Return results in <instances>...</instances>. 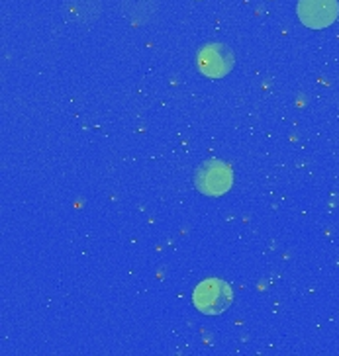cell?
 <instances>
[{
	"label": "cell",
	"mask_w": 339,
	"mask_h": 356,
	"mask_svg": "<svg viewBox=\"0 0 339 356\" xmlns=\"http://www.w3.org/2000/svg\"><path fill=\"white\" fill-rule=\"evenodd\" d=\"M233 184V170L220 159H208L194 172V186L204 196H222Z\"/></svg>",
	"instance_id": "obj_2"
},
{
	"label": "cell",
	"mask_w": 339,
	"mask_h": 356,
	"mask_svg": "<svg viewBox=\"0 0 339 356\" xmlns=\"http://www.w3.org/2000/svg\"><path fill=\"white\" fill-rule=\"evenodd\" d=\"M233 51L223 43H206L196 53V67L206 79H223L233 69Z\"/></svg>",
	"instance_id": "obj_3"
},
{
	"label": "cell",
	"mask_w": 339,
	"mask_h": 356,
	"mask_svg": "<svg viewBox=\"0 0 339 356\" xmlns=\"http://www.w3.org/2000/svg\"><path fill=\"white\" fill-rule=\"evenodd\" d=\"M298 18L312 30H324L338 20V0H298Z\"/></svg>",
	"instance_id": "obj_4"
},
{
	"label": "cell",
	"mask_w": 339,
	"mask_h": 356,
	"mask_svg": "<svg viewBox=\"0 0 339 356\" xmlns=\"http://www.w3.org/2000/svg\"><path fill=\"white\" fill-rule=\"evenodd\" d=\"M233 302L230 284L220 278H206L192 292V304L204 315H220Z\"/></svg>",
	"instance_id": "obj_1"
}]
</instances>
